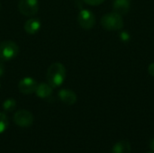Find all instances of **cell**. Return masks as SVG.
<instances>
[{
  "label": "cell",
  "instance_id": "1",
  "mask_svg": "<svg viewBox=\"0 0 154 153\" xmlns=\"http://www.w3.org/2000/svg\"><path fill=\"white\" fill-rule=\"evenodd\" d=\"M66 78V69L65 67L59 62L51 64L46 73L47 83L52 87L56 88L60 87Z\"/></svg>",
  "mask_w": 154,
  "mask_h": 153
},
{
  "label": "cell",
  "instance_id": "2",
  "mask_svg": "<svg viewBox=\"0 0 154 153\" xmlns=\"http://www.w3.org/2000/svg\"><path fill=\"white\" fill-rule=\"evenodd\" d=\"M100 23L102 27L106 31H117L124 27V19L122 15L115 12L103 15Z\"/></svg>",
  "mask_w": 154,
  "mask_h": 153
},
{
  "label": "cell",
  "instance_id": "3",
  "mask_svg": "<svg viewBox=\"0 0 154 153\" xmlns=\"http://www.w3.org/2000/svg\"><path fill=\"white\" fill-rule=\"evenodd\" d=\"M19 53L18 45L12 41H5L0 43V60H11Z\"/></svg>",
  "mask_w": 154,
  "mask_h": 153
},
{
  "label": "cell",
  "instance_id": "4",
  "mask_svg": "<svg viewBox=\"0 0 154 153\" xmlns=\"http://www.w3.org/2000/svg\"><path fill=\"white\" fill-rule=\"evenodd\" d=\"M78 23L81 28L85 30H90L96 24V16L91 11L83 9L79 13Z\"/></svg>",
  "mask_w": 154,
  "mask_h": 153
},
{
  "label": "cell",
  "instance_id": "5",
  "mask_svg": "<svg viewBox=\"0 0 154 153\" xmlns=\"http://www.w3.org/2000/svg\"><path fill=\"white\" fill-rule=\"evenodd\" d=\"M18 9L24 16H32L39 10L38 0H19Z\"/></svg>",
  "mask_w": 154,
  "mask_h": 153
},
{
  "label": "cell",
  "instance_id": "6",
  "mask_svg": "<svg viewBox=\"0 0 154 153\" xmlns=\"http://www.w3.org/2000/svg\"><path fill=\"white\" fill-rule=\"evenodd\" d=\"M14 122L20 127H29L33 123V115L27 110H19L14 115Z\"/></svg>",
  "mask_w": 154,
  "mask_h": 153
},
{
  "label": "cell",
  "instance_id": "7",
  "mask_svg": "<svg viewBox=\"0 0 154 153\" xmlns=\"http://www.w3.org/2000/svg\"><path fill=\"white\" fill-rule=\"evenodd\" d=\"M37 82L32 78H23L20 80L18 84V89L19 91L23 95H31L32 93H35L36 87H37Z\"/></svg>",
  "mask_w": 154,
  "mask_h": 153
},
{
  "label": "cell",
  "instance_id": "8",
  "mask_svg": "<svg viewBox=\"0 0 154 153\" xmlns=\"http://www.w3.org/2000/svg\"><path fill=\"white\" fill-rule=\"evenodd\" d=\"M58 96L62 103L68 106H72L77 102V95L75 94V92L69 89H60L58 93Z\"/></svg>",
  "mask_w": 154,
  "mask_h": 153
},
{
  "label": "cell",
  "instance_id": "9",
  "mask_svg": "<svg viewBox=\"0 0 154 153\" xmlns=\"http://www.w3.org/2000/svg\"><path fill=\"white\" fill-rule=\"evenodd\" d=\"M23 27H24V31L28 34H35L40 31L42 27V23L41 21L37 18H30L25 22Z\"/></svg>",
  "mask_w": 154,
  "mask_h": 153
},
{
  "label": "cell",
  "instance_id": "10",
  "mask_svg": "<svg viewBox=\"0 0 154 153\" xmlns=\"http://www.w3.org/2000/svg\"><path fill=\"white\" fill-rule=\"evenodd\" d=\"M113 9L115 13L120 15L126 14L130 10V1L129 0H115L113 5Z\"/></svg>",
  "mask_w": 154,
  "mask_h": 153
},
{
  "label": "cell",
  "instance_id": "11",
  "mask_svg": "<svg viewBox=\"0 0 154 153\" xmlns=\"http://www.w3.org/2000/svg\"><path fill=\"white\" fill-rule=\"evenodd\" d=\"M52 89L48 83H40L37 85L35 94L40 98H48L52 95Z\"/></svg>",
  "mask_w": 154,
  "mask_h": 153
},
{
  "label": "cell",
  "instance_id": "12",
  "mask_svg": "<svg viewBox=\"0 0 154 153\" xmlns=\"http://www.w3.org/2000/svg\"><path fill=\"white\" fill-rule=\"evenodd\" d=\"M131 144L126 140L117 142L112 149V153H131Z\"/></svg>",
  "mask_w": 154,
  "mask_h": 153
},
{
  "label": "cell",
  "instance_id": "13",
  "mask_svg": "<svg viewBox=\"0 0 154 153\" xmlns=\"http://www.w3.org/2000/svg\"><path fill=\"white\" fill-rule=\"evenodd\" d=\"M15 106H16V102L13 98H8V99L5 100V102L3 103V108L6 112L13 111L15 108Z\"/></svg>",
  "mask_w": 154,
  "mask_h": 153
},
{
  "label": "cell",
  "instance_id": "14",
  "mask_svg": "<svg viewBox=\"0 0 154 153\" xmlns=\"http://www.w3.org/2000/svg\"><path fill=\"white\" fill-rule=\"evenodd\" d=\"M8 127V118L5 114L0 112V133H4Z\"/></svg>",
  "mask_w": 154,
  "mask_h": 153
},
{
  "label": "cell",
  "instance_id": "15",
  "mask_svg": "<svg viewBox=\"0 0 154 153\" xmlns=\"http://www.w3.org/2000/svg\"><path fill=\"white\" fill-rule=\"evenodd\" d=\"M86 4L89 5H101L105 0H83Z\"/></svg>",
  "mask_w": 154,
  "mask_h": 153
},
{
  "label": "cell",
  "instance_id": "16",
  "mask_svg": "<svg viewBox=\"0 0 154 153\" xmlns=\"http://www.w3.org/2000/svg\"><path fill=\"white\" fill-rule=\"evenodd\" d=\"M148 72L151 76L154 77V62L153 63H151L148 67Z\"/></svg>",
  "mask_w": 154,
  "mask_h": 153
},
{
  "label": "cell",
  "instance_id": "17",
  "mask_svg": "<svg viewBox=\"0 0 154 153\" xmlns=\"http://www.w3.org/2000/svg\"><path fill=\"white\" fill-rule=\"evenodd\" d=\"M5 73V65L2 60H0V77H2Z\"/></svg>",
  "mask_w": 154,
  "mask_h": 153
},
{
  "label": "cell",
  "instance_id": "18",
  "mask_svg": "<svg viewBox=\"0 0 154 153\" xmlns=\"http://www.w3.org/2000/svg\"><path fill=\"white\" fill-rule=\"evenodd\" d=\"M150 148L154 152V138L151 141V142H150Z\"/></svg>",
  "mask_w": 154,
  "mask_h": 153
},
{
  "label": "cell",
  "instance_id": "19",
  "mask_svg": "<svg viewBox=\"0 0 154 153\" xmlns=\"http://www.w3.org/2000/svg\"><path fill=\"white\" fill-rule=\"evenodd\" d=\"M0 9H1V4H0Z\"/></svg>",
  "mask_w": 154,
  "mask_h": 153
},
{
  "label": "cell",
  "instance_id": "20",
  "mask_svg": "<svg viewBox=\"0 0 154 153\" xmlns=\"http://www.w3.org/2000/svg\"><path fill=\"white\" fill-rule=\"evenodd\" d=\"M147 153H154V152H147Z\"/></svg>",
  "mask_w": 154,
  "mask_h": 153
},
{
  "label": "cell",
  "instance_id": "21",
  "mask_svg": "<svg viewBox=\"0 0 154 153\" xmlns=\"http://www.w3.org/2000/svg\"><path fill=\"white\" fill-rule=\"evenodd\" d=\"M0 87H1V84H0Z\"/></svg>",
  "mask_w": 154,
  "mask_h": 153
}]
</instances>
